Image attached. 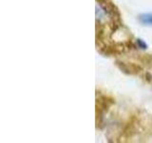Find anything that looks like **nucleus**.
<instances>
[{"label":"nucleus","instance_id":"1","mask_svg":"<svg viewBox=\"0 0 152 143\" xmlns=\"http://www.w3.org/2000/svg\"><path fill=\"white\" fill-rule=\"evenodd\" d=\"M139 20L141 23L145 24V25L152 26V13H145L141 14L139 17Z\"/></svg>","mask_w":152,"mask_h":143},{"label":"nucleus","instance_id":"2","mask_svg":"<svg viewBox=\"0 0 152 143\" xmlns=\"http://www.w3.org/2000/svg\"><path fill=\"white\" fill-rule=\"evenodd\" d=\"M138 44H139L140 46H141V48H142V49H145V48H146V44H145V42H142L141 39H138Z\"/></svg>","mask_w":152,"mask_h":143}]
</instances>
